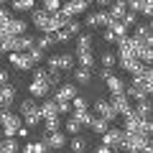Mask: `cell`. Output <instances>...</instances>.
<instances>
[{
	"mask_svg": "<svg viewBox=\"0 0 153 153\" xmlns=\"http://www.w3.org/2000/svg\"><path fill=\"white\" fill-rule=\"evenodd\" d=\"M87 138H82V135H71V140H69V146H71V151L74 153H84V148H87Z\"/></svg>",
	"mask_w": 153,
	"mask_h": 153,
	"instance_id": "23",
	"label": "cell"
},
{
	"mask_svg": "<svg viewBox=\"0 0 153 153\" xmlns=\"http://www.w3.org/2000/svg\"><path fill=\"white\" fill-rule=\"evenodd\" d=\"M36 46V38L28 36V33H23V36H18V51H28Z\"/></svg>",
	"mask_w": 153,
	"mask_h": 153,
	"instance_id": "24",
	"label": "cell"
},
{
	"mask_svg": "<svg viewBox=\"0 0 153 153\" xmlns=\"http://www.w3.org/2000/svg\"><path fill=\"white\" fill-rule=\"evenodd\" d=\"M102 146H110L115 151V148L123 146V130H117V128H107V130L102 133Z\"/></svg>",
	"mask_w": 153,
	"mask_h": 153,
	"instance_id": "8",
	"label": "cell"
},
{
	"mask_svg": "<svg viewBox=\"0 0 153 153\" xmlns=\"http://www.w3.org/2000/svg\"><path fill=\"white\" fill-rule=\"evenodd\" d=\"M23 125H26V128H36V125H41V115H38V112L23 115Z\"/></svg>",
	"mask_w": 153,
	"mask_h": 153,
	"instance_id": "31",
	"label": "cell"
},
{
	"mask_svg": "<svg viewBox=\"0 0 153 153\" xmlns=\"http://www.w3.org/2000/svg\"><path fill=\"white\" fill-rule=\"evenodd\" d=\"M54 102H56V107H59V115L71 112V102H69V100H54Z\"/></svg>",
	"mask_w": 153,
	"mask_h": 153,
	"instance_id": "40",
	"label": "cell"
},
{
	"mask_svg": "<svg viewBox=\"0 0 153 153\" xmlns=\"http://www.w3.org/2000/svg\"><path fill=\"white\" fill-rule=\"evenodd\" d=\"M143 76H146L148 82H153V66H148V69H146V74H143Z\"/></svg>",
	"mask_w": 153,
	"mask_h": 153,
	"instance_id": "50",
	"label": "cell"
},
{
	"mask_svg": "<svg viewBox=\"0 0 153 153\" xmlns=\"http://www.w3.org/2000/svg\"><path fill=\"white\" fill-rule=\"evenodd\" d=\"M143 153H153V140L146 143V148H143Z\"/></svg>",
	"mask_w": 153,
	"mask_h": 153,
	"instance_id": "53",
	"label": "cell"
},
{
	"mask_svg": "<svg viewBox=\"0 0 153 153\" xmlns=\"http://www.w3.org/2000/svg\"><path fill=\"white\" fill-rule=\"evenodd\" d=\"M107 28H110V31H112L117 38H123V36H130V33H128L130 28H128L123 21H110V26H107Z\"/></svg>",
	"mask_w": 153,
	"mask_h": 153,
	"instance_id": "21",
	"label": "cell"
},
{
	"mask_svg": "<svg viewBox=\"0 0 153 153\" xmlns=\"http://www.w3.org/2000/svg\"><path fill=\"white\" fill-rule=\"evenodd\" d=\"M135 41L140 49H148V46H153V26H148V23H135Z\"/></svg>",
	"mask_w": 153,
	"mask_h": 153,
	"instance_id": "3",
	"label": "cell"
},
{
	"mask_svg": "<svg viewBox=\"0 0 153 153\" xmlns=\"http://www.w3.org/2000/svg\"><path fill=\"white\" fill-rule=\"evenodd\" d=\"M107 13H110V18H112V21H120V18L128 13V5H125V0H115V3H112V8H110Z\"/></svg>",
	"mask_w": 153,
	"mask_h": 153,
	"instance_id": "18",
	"label": "cell"
},
{
	"mask_svg": "<svg viewBox=\"0 0 153 153\" xmlns=\"http://www.w3.org/2000/svg\"><path fill=\"white\" fill-rule=\"evenodd\" d=\"M138 59H140L143 64L153 66V46H148V49H140V51H138Z\"/></svg>",
	"mask_w": 153,
	"mask_h": 153,
	"instance_id": "30",
	"label": "cell"
},
{
	"mask_svg": "<svg viewBox=\"0 0 153 153\" xmlns=\"http://www.w3.org/2000/svg\"><path fill=\"white\" fill-rule=\"evenodd\" d=\"M31 112H38V105L33 102L31 97H28V100H21V115H31Z\"/></svg>",
	"mask_w": 153,
	"mask_h": 153,
	"instance_id": "29",
	"label": "cell"
},
{
	"mask_svg": "<svg viewBox=\"0 0 153 153\" xmlns=\"http://www.w3.org/2000/svg\"><path fill=\"white\" fill-rule=\"evenodd\" d=\"M64 130H66V135H79V130H82V125L74 120V117H69L66 120V125H64Z\"/></svg>",
	"mask_w": 153,
	"mask_h": 153,
	"instance_id": "32",
	"label": "cell"
},
{
	"mask_svg": "<svg viewBox=\"0 0 153 153\" xmlns=\"http://www.w3.org/2000/svg\"><path fill=\"white\" fill-rule=\"evenodd\" d=\"M76 97V84H59L56 87V94H54V100H74Z\"/></svg>",
	"mask_w": 153,
	"mask_h": 153,
	"instance_id": "13",
	"label": "cell"
},
{
	"mask_svg": "<svg viewBox=\"0 0 153 153\" xmlns=\"http://www.w3.org/2000/svg\"><path fill=\"white\" fill-rule=\"evenodd\" d=\"M44 10H49V13L61 10V0H44Z\"/></svg>",
	"mask_w": 153,
	"mask_h": 153,
	"instance_id": "38",
	"label": "cell"
},
{
	"mask_svg": "<svg viewBox=\"0 0 153 153\" xmlns=\"http://www.w3.org/2000/svg\"><path fill=\"white\" fill-rule=\"evenodd\" d=\"M51 44H54V36H51V33H44V36H41V38H36V46H38V49H49V46Z\"/></svg>",
	"mask_w": 153,
	"mask_h": 153,
	"instance_id": "34",
	"label": "cell"
},
{
	"mask_svg": "<svg viewBox=\"0 0 153 153\" xmlns=\"http://www.w3.org/2000/svg\"><path fill=\"white\" fill-rule=\"evenodd\" d=\"M87 5H89V0H66V3H61L59 13H64L66 18H76L87 10Z\"/></svg>",
	"mask_w": 153,
	"mask_h": 153,
	"instance_id": "4",
	"label": "cell"
},
{
	"mask_svg": "<svg viewBox=\"0 0 153 153\" xmlns=\"http://www.w3.org/2000/svg\"><path fill=\"white\" fill-rule=\"evenodd\" d=\"M5 3H10V0H0V5H5Z\"/></svg>",
	"mask_w": 153,
	"mask_h": 153,
	"instance_id": "55",
	"label": "cell"
},
{
	"mask_svg": "<svg viewBox=\"0 0 153 153\" xmlns=\"http://www.w3.org/2000/svg\"><path fill=\"white\" fill-rule=\"evenodd\" d=\"M71 110H87V100L76 94V97L71 100Z\"/></svg>",
	"mask_w": 153,
	"mask_h": 153,
	"instance_id": "44",
	"label": "cell"
},
{
	"mask_svg": "<svg viewBox=\"0 0 153 153\" xmlns=\"http://www.w3.org/2000/svg\"><path fill=\"white\" fill-rule=\"evenodd\" d=\"M125 5L130 13H140V0H125Z\"/></svg>",
	"mask_w": 153,
	"mask_h": 153,
	"instance_id": "46",
	"label": "cell"
},
{
	"mask_svg": "<svg viewBox=\"0 0 153 153\" xmlns=\"http://www.w3.org/2000/svg\"><path fill=\"white\" fill-rule=\"evenodd\" d=\"M151 89H153V82H148L146 76H133L125 87V94L130 100H143V97L151 94Z\"/></svg>",
	"mask_w": 153,
	"mask_h": 153,
	"instance_id": "1",
	"label": "cell"
},
{
	"mask_svg": "<svg viewBox=\"0 0 153 153\" xmlns=\"http://www.w3.org/2000/svg\"><path fill=\"white\" fill-rule=\"evenodd\" d=\"M5 28L13 36H23V33H26V21H23V18H10V21L5 23Z\"/></svg>",
	"mask_w": 153,
	"mask_h": 153,
	"instance_id": "15",
	"label": "cell"
},
{
	"mask_svg": "<svg viewBox=\"0 0 153 153\" xmlns=\"http://www.w3.org/2000/svg\"><path fill=\"white\" fill-rule=\"evenodd\" d=\"M18 148H21V143L16 138H3L0 140V153H18Z\"/></svg>",
	"mask_w": 153,
	"mask_h": 153,
	"instance_id": "20",
	"label": "cell"
},
{
	"mask_svg": "<svg viewBox=\"0 0 153 153\" xmlns=\"http://www.w3.org/2000/svg\"><path fill=\"white\" fill-rule=\"evenodd\" d=\"M105 82H107V89L112 92V97H115V94H123V92H125V84H123V79H120V76L110 74L107 79H105Z\"/></svg>",
	"mask_w": 153,
	"mask_h": 153,
	"instance_id": "16",
	"label": "cell"
},
{
	"mask_svg": "<svg viewBox=\"0 0 153 153\" xmlns=\"http://www.w3.org/2000/svg\"><path fill=\"white\" fill-rule=\"evenodd\" d=\"M21 153H33V143H26V146L21 148Z\"/></svg>",
	"mask_w": 153,
	"mask_h": 153,
	"instance_id": "51",
	"label": "cell"
},
{
	"mask_svg": "<svg viewBox=\"0 0 153 153\" xmlns=\"http://www.w3.org/2000/svg\"><path fill=\"white\" fill-rule=\"evenodd\" d=\"M100 61H102V66H105V69H110V66H115V64H117V56H115V54H110V51H105V54L100 56Z\"/></svg>",
	"mask_w": 153,
	"mask_h": 153,
	"instance_id": "33",
	"label": "cell"
},
{
	"mask_svg": "<svg viewBox=\"0 0 153 153\" xmlns=\"http://www.w3.org/2000/svg\"><path fill=\"white\" fill-rule=\"evenodd\" d=\"M140 13L148 18H153V0H140Z\"/></svg>",
	"mask_w": 153,
	"mask_h": 153,
	"instance_id": "39",
	"label": "cell"
},
{
	"mask_svg": "<svg viewBox=\"0 0 153 153\" xmlns=\"http://www.w3.org/2000/svg\"><path fill=\"white\" fill-rule=\"evenodd\" d=\"M102 41H105V44H117V36H115V33L107 28V31L102 33Z\"/></svg>",
	"mask_w": 153,
	"mask_h": 153,
	"instance_id": "47",
	"label": "cell"
},
{
	"mask_svg": "<svg viewBox=\"0 0 153 153\" xmlns=\"http://www.w3.org/2000/svg\"><path fill=\"white\" fill-rule=\"evenodd\" d=\"M49 69H59V71H69V69H74V56H69V54H54V56H49Z\"/></svg>",
	"mask_w": 153,
	"mask_h": 153,
	"instance_id": "5",
	"label": "cell"
},
{
	"mask_svg": "<svg viewBox=\"0 0 153 153\" xmlns=\"http://www.w3.org/2000/svg\"><path fill=\"white\" fill-rule=\"evenodd\" d=\"M13 100H16V87H13V84L0 87V107H10Z\"/></svg>",
	"mask_w": 153,
	"mask_h": 153,
	"instance_id": "14",
	"label": "cell"
},
{
	"mask_svg": "<svg viewBox=\"0 0 153 153\" xmlns=\"http://www.w3.org/2000/svg\"><path fill=\"white\" fill-rule=\"evenodd\" d=\"M94 112L100 115V117H105V120H117V110H115V105L110 102V100H97L94 102Z\"/></svg>",
	"mask_w": 153,
	"mask_h": 153,
	"instance_id": "6",
	"label": "cell"
},
{
	"mask_svg": "<svg viewBox=\"0 0 153 153\" xmlns=\"http://www.w3.org/2000/svg\"><path fill=\"white\" fill-rule=\"evenodd\" d=\"M76 64L92 71V66H94V56H92V51H79V54H76Z\"/></svg>",
	"mask_w": 153,
	"mask_h": 153,
	"instance_id": "19",
	"label": "cell"
},
{
	"mask_svg": "<svg viewBox=\"0 0 153 153\" xmlns=\"http://www.w3.org/2000/svg\"><path fill=\"white\" fill-rule=\"evenodd\" d=\"M110 74H112V71H110V69H105V66H102V69H100V76H102V79H107Z\"/></svg>",
	"mask_w": 153,
	"mask_h": 153,
	"instance_id": "52",
	"label": "cell"
},
{
	"mask_svg": "<svg viewBox=\"0 0 153 153\" xmlns=\"http://www.w3.org/2000/svg\"><path fill=\"white\" fill-rule=\"evenodd\" d=\"M51 148H49V143H46V138H41V140H36L33 143V153H49Z\"/></svg>",
	"mask_w": 153,
	"mask_h": 153,
	"instance_id": "37",
	"label": "cell"
},
{
	"mask_svg": "<svg viewBox=\"0 0 153 153\" xmlns=\"http://www.w3.org/2000/svg\"><path fill=\"white\" fill-rule=\"evenodd\" d=\"M79 28H82V26H79V21H76V18H69V23L64 26V31L69 33V36H76V33H79Z\"/></svg>",
	"mask_w": 153,
	"mask_h": 153,
	"instance_id": "35",
	"label": "cell"
},
{
	"mask_svg": "<svg viewBox=\"0 0 153 153\" xmlns=\"http://www.w3.org/2000/svg\"><path fill=\"white\" fill-rule=\"evenodd\" d=\"M89 128H92L94 133H100V135H102V133L110 128V120H105V117H100V115H97V117L92 120V125H89Z\"/></svg>",
	"mask_w": 153,
	"mask_h": 153,
	"instance_id": "27",
	"label": "cell"
},
{
	"mask_svg": "<svg viewBox=\"0 0 153 153\" xmlns=\"http://www.w3.org/2000/svg\"><path fill=\"white\" fill-rule=\"evenodd\" d=\"M94 3H97L100 8H105V5H110V3H112V0H94Z\"/></svg>",
	"mask_w": 153,
	"mask_h": 153,
	"instance_id": "54",
	"label": "cell"
},
{
	"mask_svg": "<svg viewBox=\"0 0 153 153\" xmlns=\"http://www.w3.org/2000/svg\"><path fill=\"white\" fill-rule=\"evenodd\" d=\"M89 79H92L89 69H84V66H76V69H74V82H79V84H89Z\"/></svg>",
	"mask_w": 153,
	"mask_h": 153,
	"instance_id": "25",
	"label": "cell"
},
{
	"mask_svg": "<svg viewBox=\"0 0 153 153\" xmlns=\"http://www.w3.org/2000/svg\"><path fill=\"white\" fill-rule=\"evenodd\" d=\"M46 76H49V69H41V66H33V79L38 82H46ZM49 84V82H46Z\"/></svg>",
	"mask_w": 153,
	"mask_h": 153,
	"instance_id": "42",
	"label": "cell"
},
{
	"mask_svg": "<svg viewBox=\"0 0 153 153\" xmlns=\"http://www.w3.org/2000/svg\"><path fill=\"white\" fill-rule=\"evenodd\" d=\"M41 123H44V130H46V133L61 130V120H59V117H46V120H41Z\"/></svg>",
	"mask_w": 153,
	"mask_h": 153,
	"instance_id": "28",
	"label": "cell"
},
{
	"mask_svg": "<svg viewBox=\"0 0 153 153\" xmlns=\"http://www.w3.org/2000/svg\"><path fill=\"white\" fill-rule=\"evenodd\" d=\"M38 115H41V120H46V117H59V107H56L54 100H44L41 107H38Z\"/></svg>",
	"mask_w": 153,
	"mask_h": 153,
	"instance_id": "12",
	"label": "cell"
},
{
	"mask_svg": "<svg viewBox=\"0 0 153 153\" xmlns=\"http://www.w3.org/2000/svg\"><path fill=\"white\" fill-rule=\"evenodd\" d=\"M110 102L115 105V110H117V115H128V112H133V105H130V97H128L125 92L123 94H115Z\"/></svg>",
	"mask_w": 153,
	"mask_h": 153,
	"instance_id": "10",
	"label": "cell"
},
{
	"mask_svg": "<svg viewBox=\"0 0 153 153\" xmlns=\"http://www.w3.org/2000/svg\"><path fill=\"white\" fill-rule=\"evenodd\" d=\"M79 51H92V36L82 33V36L76 38V54H79Z\"/></svg>",
	"mask_w": 153,
	"mask_h": 153,
	"instance_id": "26",
	"label": "cell"
},
{
	"mask_svg": "<svg viewBox=\"0 0 153 153\" xmlns=\"http://www.w3.org/2000/svg\"><path fill=\"white\" fill-rule=\"evenodd\" d=\"M10 18H13V16H10V10H8L5 5H0V26H5Z\"/></svg>",
	"mask_w": 153,
	"mask_h": 153,
	"instance_id": "45",
	"label": "cell"
},
{
	"mask_svg": "<svg viewBox=\"0 0 153 153\" xmlns=\"http://www.w3.org/2000/svg\"><path fill=\"white\" fill-rule=\"evenodd\" d=\"M28 56H31V61H33V64H38V61L44 59V49L33 46V49H28Z\"/></svg>",
	"mask_w": 153,
	"mask_h": 153,
	"instance_id": "36",
	"label": "cell"
},
{
	"mask_svg": "<svg viewBox=\"0 0 153 153\" xmlns=\"http://www.w3.org/2000/svg\"><path fill=\"white\" fill-rule=\"evenodd\" d=\"M148 140H151V135H146V133H125L123 130V146L120 148L128 153H143Z\"/></svg>",
	"mask_w": 153,
	"mask_h": 153,
	"instance_id": "2",
	"label": "cell"
},
{
	"mask_svg": "<svg viewBox=\"0 0 153 153\" xmlns=\"http://www.w3.org/2000/svg\"><path fill=\"white\" fill-rule=\"evenodd\" d=\"M120 21H123V23H125V26H128V28H133V26H135V23H138V13H130V10H128V13H125V16H123V18H120Z\"/></svg>",
	"mask_w": 153,
	"mask_h": 153,
	"instance_id": "41",
	"label": "cell"
},
{
	"mask_svg": "<svg viewBox=\"0 0 153 153\" xmlns=\"http://www.w3.org/2000/svg\"><path fill=\"white\" fill-rule=\"evenodd\" d=\"M3 138H5V135H3V128H0V140H3Z\"/></svg>",
	"mask_w": 153,
	"mask_h": 153,
	"instance_id": "56",
	"label": "cell"
},
{
	"mask_svg": "<svg viewBox=\"0 0 153 153\" xmlns=\"http://www.w3.org/2000/svg\"><path fill=\"white\" fill-rule=\"evenodd\" d=\"M28 92H31L33 97H41V100H44L46 94H49V84H46V82H38V79H33V82L28 84Z\"/></svg>",
	"mask_w": 153,
	"mask_h": 153,
	"instance_id": "17",
	"label": "cell"
},
{
	"mask_svg": "<svg viewBox=\"0 0 153 153\" xmlns=\"http://www.w3.org/2000/svg\"><path fill=\"white\" fill-rule=\"evenodd\" d=\"M0 56H3V49H0Z\"/></svg>",
	"mask_w": 153,
	"mask_h": 153,
	"instance_id": "57",
	"label": "cell"
},
{
	"mask_svg": "<svg viewBox=\"0 0 153 153\" xmlns=\"http://www.w3.org/2000/svg\"><path fill=\"white\" fill-rule=\"evenodd\" d=\"M133 112L140 115V117H151V112H153V100H151V97L135 100V107H133Z\"/></svg>",
	"mask_w": 153,
	"mask_h": 153,
	"instance_id": "11",
	"label": "cell"
},
{
	"mask_svg": "<svg viewBox=\"0 0 153 153\" xmlns=\"http://www.w3.org/2000/svg\"><path fill=\"white\" fill-rule=\"evenodd\" d=\"M46 143H49V148L51 151H61L64 146H69V140H66V133H61V130H54V133H46Z\"/></svg>",
	"mask_w": 153,
	"mask_h": 153,
	"instance_id": "9",
	"label": "cell"
},
{
	"mask_svg": "<svg viewBox=\"0 0 153 153\" xmlns=\"http://www.w3.org/2000/svg\"><path fill=\"white\" fill-rule=\"evenodd\" d=\"M5 84H10V74L5 69H0V87H5Z\"/></svg>",
	"mask_w": 153,
	"mask_h": 153,
	"instance_id": "48",
	"label": "cell"
},
{
	"mask_svg": "<svg viewBox=\"0 0 153 153\" xmlns=\"http://www.w3.org/2000/svg\"><path fill=\"white\" fill-rule=\"evenodd\" d=\"M51 36H54V44H66V41H69V33H66L64 28H59V31L51 33Z\"/></svg>",
	"mask_w": 153,
	"mask_h": 153,
	"instance_id": "43",
	"label": "cell"
},
{
	"mask_svg": "<svg viewBox=\"0 0 153 153\" xmlns=\"http://www.w3.org/2000/svg\"><path fill=\"white\" fill-rule=\"evenodd\" d=\"M10 5L16 13H23V10H33L36 8V0H10Z\"/></svg>",
	"mask_w": 153,
	"mask_h": 153,
	"instance_id": "22",
	"label": "cell"
},
{
	"mask_svg": "<svg viewBox=\"0 0 153 153\" xmlns=\"http://www.w3.org/2000/svg\"><path fill=\"white\" fill-rule=\"evenodd\" d=\"M10 64H13V69H18V71H28V69L36 66L31 61V56L23 54V51H10Z\"/></svg>",
	"mask_w": 153,
	"mask_h": 153,
	"instance_id": "7",
	"label": "cell"
},
{
	"mask_svg": "<svg viewBox=\"0 0 153 153\" xmlns=\"http://www.w3.org/2000/svg\"><path fill=\"white\" fill-rule=\"evenodd\" d=\"M94 153H115V151H112L110 146H102V143H100V146H97V151H94Z\"/></svg>",
	"mask_w": 153,
	"mask_h": 153,
	"instance_id": "49",
	"label": "cell"
}]
</instances>
